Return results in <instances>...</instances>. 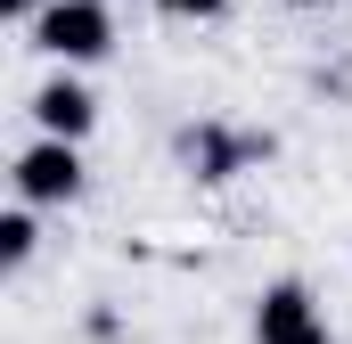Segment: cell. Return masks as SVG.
Segmentation results:
<instances>
[{
	"mask_svg": "<svg viewBox=\"0 0 352 344\" xmlns=\"http://www.w3.org/2000/svg\"><path fill=\"white\" fill-rule=\"evenodd\" d=\"M33 50H50L58 66H98V58L115 50L107 0H50V8L33 17Z\"/></svg>",
	"mask_w": 352,
	"mask_h": 344,
	"instance_id": "cell-1",
	"label": "cell"
},
{
	"mask_svg": "<svg viewBox=\"0 0 352 344\" xmlns=\"http://www.w3.org/2000/svg\"><path fill=\"white\" fill-rule=\"evenodd\" d=\"M16 197L25 205H74L82 197V156H74V140H33L25 156H16Z\"/></svg>",
	"mask_w": 352,
	"mask_h": 344,
	"instance_id": "cell-2",
	"label": "cell"
},
{
	"mask_svg": "<svg viewBox=\"0 0 352 344\" xmlns=\"http://www.w3.org/2000/svg\"><path fill=\"white\" fill-rule=\"evenodd\" d=\"M254 344H336V336L311 312V287L278 279V287H263V303H254Z\"/></svg>",
	"mask_w": 352,
	"mask_h": 344,
	"instance_id": "cell-3",
	"label": "cell"
},
{
	"mask_svg": "<svg viewBox=\"0 0 352 344\" xmlns=\"http://www.w3.org/2000/svg\"><path fill=\"white\" fill-rule=\"evenodd\" d=\"M33 123H41L50 140H82L90 123H98V98H90L74 74H58V83H41V90H33Z\"/></svg>",
	"mask_w": 352,
	"mask_h": 344,
	"instance_id": "cell-4",
	"label": "cell"
},
{
	"mask_svg": "<svg viewBox=\"0 0 352 344\" xmlns=\"http://www.w3.org/2000/svg\"><path fill=\"white\" fill-rule=\"evenodd\" d=\"M180 148H188V164H197V180H230V172H238L246 156H254V140H230L221 123H197V131H188Z\"/></svg>",
	"mask_w": 352,
	"mask_h": 344,
	"instance_id": "cell-5",
	"label": "cell"
},
{
	"mask_svg": "<svg viewBox=\"0 0 352 344\" xmlns=\"http://www.w3.org/2000/svg\"><path fill=\"white\" fill-rule=\"evenodd\" d=\"M33 246H41V230H33V205L16 197V213H0V262L16 270V262H33Z\"/></svg>",
	"mask_w": 352,
	"mask_h": 344,
	"instance_id": "cell-6",
	"label": "cell"
},
{
	"mask_svg": "<svg viewBox=\"0 0 352 344\" xmlns=\"http://www.w3.org/2000/svg\"><path fill=\"white\" fill-rule=\"evenodd\" d=\"M148 8H164V17H221L230 0H148Z\"/></svg>",
	"mask_w": 352,
	"mask_h": 344,
	"instance_id": "cell-7",
	"label": "cell"
},
{
	"mask_svg": "<svg viewBox=\"0 0 352 344\" xmlns=\"http://www.w3.org/2000/svg\"><path fill=\"white\" fill-rule=\"evenodd\" d=\"M0 8H8L16 25H33V17H41V0H0Z\"/></svg>",
	"mask_w": 352,
	"mask_h": 344,
	"instance_id": "cell-8",
	"label": "cell"
},
{
	"mask_svg": "<svg viewBox=\"0 0 352 344\" xmlns=\"http://www.w3.org/2000/svg\"><path fill=\"white\" fill-rule=\"evenodd\" d=\"M287 8H328V0H287Z\"/></svg>",
	"mask_w": 352,
	"mask_h": 344,
	"instance_id": "cell-9",
	"label": "cell"
}]
</instances>
